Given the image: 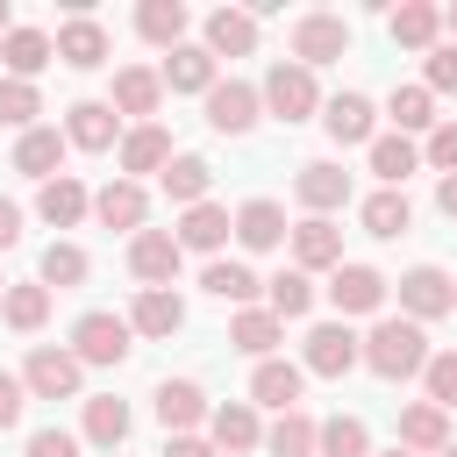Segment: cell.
<instances>
[{
  "instance_id": "31",
  "label": "cell",
  "mask_w": 457,
  "mask_h": 457,
  "mask_svg": "<svg viewBox=\"0 0 457 457\" xmlns=\"http://www.w3.org/2000/svg\"><path fill=\"white\" fill-rule=\"evenodd\" d=\"M164 164H171V136L157 121H136L121 136V171H164Z\"/></svg>"
},
{
  "instance_id": "25",
  "label": "cell",
  "mask_w": 457,
  "mask_h": 457,
  "mask_svg": "<svg viewBox=\"0 0 457 457\" xmlns=\"http://www.w3.org/2000/svg\"><path fill=\"white\" fill-rule=\"evenodd\" d=\"M157 100H164V71H150V64L114 71V114H157Z\"/></svg>"
},
{
  "instance_id": "29",
  "label": "cell",
  "mask_w": 457,
  "mask_h": 457,
  "mask_svg": "<svg viewBox=\"0 0 457 457\" xmlns=\"http://www.w3.org/2000/svg\"><path fill=\"white\" fill-rule=\"evenodd\" d=\"M278 336H286V321H278L271 307H243V314L228 321V343H236V350H250L257 364H264V357L278 350Z\"/></svg>"
},
{
  "instance_id": "28",
  "label": "cell",
  "mask_w": 457,
  "mask_h": 457,
  "mask_svg": "<svg viewBox=\"0 0 457 457\" xmlns=\"http://www.w3.org/2000/svg\"><path fill=\"white\" fill-rule=\"evenodd\" d=\"M86 207H93V193H86V186H79L71 171H57V179H50L43 193H36V214H43L50 228H71V221H79Z\"/></svg>"
},
{
  "instance_id": "1",
  "label": "cell",
  "mask_w": 457,
  "mask_h": 457,
  "mask_svg": "<svg viewBox=\"0 0 457 457\" xmlns=\"http://www.w3.org/2000/svg\"><path fill=\"white\" fill-rule=\"evenodd\" d=\"M428 336H421V321H407V314H393V321H378L371 336H364V364L378 371V378H414V371H428Z\"/></svg>"
},
{
  "instance_id": "12",
  "label": "cell",
  "mask_w": 457,
  "mask_h": 457,
  "mask_svg": "<svg viewBox=\"0 0 457 457\" xmlns=\"http://www.w3.org/2000/svg\"><path fill=\"white\" fill-rule=\"evenodd\" d=\"M93 214H100L107 228H129V236H143V221H150V200H143V186H136V179H107V186L93 193Z\"/></svg>"
},
{
  "instance_id": "19",
  "label": "cell",
  "mask_w": 457,
  "mask_h": 457,
  "mask_svg": "<svg viewBox=\"0 0 457 457\" xmlns=\"http://www.w3.org/2000/svg\"><path fill=\"white\" fill-rule=\"evenodd\" d=\"M400 450H407V457H414V450L443 457V450H450V414H443L436 400H414V407L400 414Z\"/></svg>"
},
{
  "instance_id": "15",
  "label": "cell",
  "mask_w": 457,
  "mask_h": 457,
  "mask_svg": "<svg viewBox=\"0 0 457 457\" xmlns=\"http://www.w3.org/2000/svg\"><path fill=\"white\" fill-rule=\"evenodd\" d=\"M214 407H207V393L193 386V378H164L157 386V421H164V436H193V421H207Z\"/></svg>"
},
{
  "instance_id": "52",
  "label": "cell",
  "mask_w": 457,
  "mask_h": 457,
  "mask_svg": "<svg viewBox=\"0 0 457 457\" xmlns=\"http://www.w3.org/2000/svg\"><path fill=\"white\" fill-rule=\"evenodd\" d=\"M14 243H21V207L0 200V250H14Z\"/></svg>"
},
{
  "instance_id": "7",
  "label": "cell",
  "mask_w": 457,
  "mask_h": 457,
  "mask_svg": "<svg viewBox=\"0 0 457 457\" xmlns=\"http://www.w3.org/2000/svg\"><path fill=\"white\" fill-rule=\"evenodd\" d=\"M350 364H364V343H357L343 321L307 328V357H300V371H314V378H343Z\"/></svg>"
},
{
  "instance_id": "51",
  "label": "cell",
  "mask_w": 457,
  "mask_h": 457,
  "mask_svg": "<svg viewBox=\"0 0 457 457\" xmlns=\"http://www.w3.org/2000/svg\"><path fill=\"white\" fill-rule=\"evenodd\" d=\"M164 457H221V450L200 443V436H164Z\"/></svg>"
},
{
  "instance_id": "24",
  "label": "cell",
  "mask_w": 457,
  "mask_h": 457,
  "mask_svg": "<svg viewBox=\"0 0 457 457\" xmlns=\"http://www.w3.org/2000/svg\"><path fill=\"white\" fill-rule=\"evenodd\" d=\"M164 86L171 93H214V50L207 43H179L164 57Z\"/></svg>"
},
{
  "instance_id": "16",
  "label": "cell",
  "mask_w": 457,
  "mask_h": 457,
  "mask_svg": "<svg viewBox=\"0 0 457 457\" xmlns=\"http://www.w3.org/2000/svg\"><path fill=\"white\" fill-rule=\"evenodd\" d=\"M114 129H121L114 100H79L71 121H64V143H71V150H114Z\"/></svg>"
},
{
  "instance_id": "59",
  "label": "cell",
  "mask_w": 457,
  "mask_h": 457,
  "mask_svg": "<svg viewBox=\"0 0 457 457\" xmlns=\"http://www.w3.org/2000/svg\"><path fill=\"white\" fill-rule=\"evenodd\" d=\"M107 457H114V450H107Z\"/></svg>"
},
{
  "instance_id": "4",
  "label": "cell",
  "mask_w": 457,
  "mask_h": 457,
  "mask_svg": "<svg viewBox=\"0 0 457 457\" xmlns=\"http://www.w3.org/2000/svg\"><path fill=\"white\" fill-rule=\"evenodd\" d=\"M129 336H136V328H129L121 314H79V321H71V357H79V364H121V357H129Z\"/></svg>"
},
{
  "instance_id": "9",
  "label": "cell",
  "mask_w": 457,
  "mask_h": 457,
  "mask_svg": "<svg viewBox=\"0 0 457 457\" xmlns=\"http://www.w3.org/2000/svg\"><path fill=\"white\" fill-rule=\"evenodd\" d=\"M179 236L171 228H143V236H129V271L143 278V286H171L179 278Z\"/></svg>"
},
{
  "instance_id": "39",
  "label": "cell",
  "mask_w": 457,
  "mask_h": 457,
  "mask_svg": "<svg viewBox=\"0 0 457 457\" xmlns=\"http://www.w3.org/2000/svg\"><path fill=\"white\" fill-rule=\"evenodd\" d=\"M371 171L400 193V186H407V171H421V150H414L407 136H371Z\"/></svg>"
},
{
  "instance_id": "41",
  "label": "cell",
  "mask_w": 457,
  "mask_h": 457,
  "mask_svg": "<svg viewBox=\"0 0 457 457\" xmlns=\"http://www.w3.org/2000/svg\"><path fill=\"white\" fill-rule=\"evenodd\" d=\"M386 114H393L400 136H407V129H436V93H428V86H393V93H386Z\"/></svg>"
},
{
  "instance_id": "36",
  "label": "cell",
  "mask_w": 457,
  "mask_h": 457,
  "mask_svg": "<svg viewBox=\"0 0 457 457\" xmlns=\"http://www.w3.org/2000/svg\"><path fill=\"white\" fill-rule=\"evenodd\" d=\"M200 286H207V293H214V300H236V307H250V300H257V286H264V278H257V271H250V264H236V257H214V264H207V271H200Z\"/></svg>"
},
{
  "instance_id": "38",
  "label": "cell",
  "mask_w": 457,
  "mask_h": 457,
  "mask_svg": "<svg viewBox=\"0 0 457 457\" xmlns=\"http://www.w3.org/2000/svg\"><path fill=\"white\" fill-rule=\"evenodd\" d=\"M136 29H143V43L179 50V43H186V7H179V0H143V7H136Z\"/></svg>"
},
{
  "instance_id": "32",
  "label": "cell",
  "mask_w": 457,
  "mask_h": 457,
  "mask_svg": "<svg viewBox=\"0 0 457 457\" xmlns=\"http://www.w3.org/2000/svg\"><path fill=\"white\" fill-rule=\"evenodd\" d=\"M57 164H64V136L57 129H29L21 143H14V171H29V179H57Z\"/></svg>"
},
{
  "instance_id": "33",
  "label": "cell",
  "mask_w": 457,
  "mask_h": 457,
  "mask_svg": "<svg viewBox=\"0 0 457 457\" xmlns=\"http://www.w3.org/2000/svg\"><path fill=\"white\" fill-rule=\"evenodd\" d=\"M357 214H364V236H378V243H393V236H407V228H414V207H407V193H393V186H386V193H371Z\"/></svg>"
},
{
  "instance_id": "47",
  "label": "cell",
  "mask_w": 457,
  "mask_h": 457,
  "mask_svg": "<svg viewBox=\"0 0 457 457\" xmlns=\"http://www.w3.org/2000/svg\"><path fill=\"white\" fill-rule=\"evenodd\" d=\"M421 164H436L443 179L457 171V121H436V129H428V150H421Z\"/></svg>"
},
{
  "instance_id": "46",
  "label": "cell",
  "mask_w": 457,
  "mask_h": 457,
  "mask_svg": "<svg viewBox=\"0 0 457 457\" xmlns=\"http://www.w3.org/2000/svg\"><path fill=\"white\" fill-rule=\"evenodd\" d=\"M421 386H428V400L450 414V407H457V350H436L428 371H421Z\"/></svg>"
},
{
  "instance_id": "22",
  "label": "cell",
  "mask_w": 457,
  "mask_h": 457,
  "mask_svg": "<svg viewBox=\"0 0 457 457\" xmlns=\"http://www.w3.org/2000/svg\"><path fill=\"white\" fill-rule=\"evenodd\" d=\"M371 121H378V114H371L364 93H336V100H321V129H328L343 150H350V143H371Z\"/></svg>"
},
{
  "instance_id": "27",
  "label": "cell",
  "mask_w": 457,
  "mask_h": 457,
  "mask_svg": "<svg viewBox=\"0 0 457 457\" xmlns=\"http://www.w3.org/2000/svg\"><path fill=\"white\" fill-rule=\"evenodd\" d=\"M50 57H57V43H50L43 29H14V36L0 43V64H7V79H29V86H36V71H43Z\"/></svg>"
},
{
  "instance_id": "55",
  "label": "cell",
  "mask_w": 457,
  "mask_h": 457,
  "mask_svg": "<svg viewBox=\"0 0 457 457\" xmlns=\"http://www.w3.org/2000/svg\"><path fill=\"white\" fill-rule=\"evenodd\" d=\"M443 29H450V36H457V7H450V14H443Z\"/></svg>"
},
{
  "instance_id": "42",
  "label": "cell",
  "mask_w": 457,
  "mask_h": 457,
  "mask_svg": "<svg viewBox=\"0 0 457 457\" xmlns=\"http://www.w3.org/2000/svg\"><path fill=\"white\" fill-rule=\"evenodd\" d=\"M321 457H371V428L357 414H328L321 421Z\"/></svg>"
},
{
  "instance_id": "6",
  "label": "cell",
  "mask_w": 457,
  "mask_h": 457,
  "mask_svg": "<svg viewBox=\"0 0 457 457\" xmlns=\"http://www.w3.org/2000/svg\"><path fill=\"white\" fill-rule=\"evenodd\" d=\"M257 107H264L257 86L214 79V93H207V129H214V136H250V129H257Z\"/></svg>"
},
{
  "instance_id": "20",
  "label": "cell",
  "mask_w": 457,
  "mask_h": 457,
  "mask_svg": "<svg viewBox=\"0 0 457 457\" xmlns=\"http://www.w3.org/2000/svg\"><path fill=\"white\" fill-rule=\"evenodd\" d=\"M207 50L214 57H250L257 50V14L250 7H214L207 14Z\"/></svg>"
},
{
  "instance_id": "57",
  "label": "cell",
  "mask_w": 457,
  "mask_h": 457,
  "mask_svg": "<svg viewBox=\"0 0 457 457\" xmlns=\"http://www.w3.org/2000/svg\"><path fill=\"white\" fill-rule=\"evenodd\" d=\"M0 300H7V278H0Z\"/></svg>"
},
{
  "instance_id": "50",
  "label": "cell",
  "mask_w": 457,
  "mask_h": 457,
  "mask_svg": "<svg viewBox=\"0 0 457 457\" xmlns=\"http://www.w3.org/2000/svg\"><path fill=\"white\" fill-rule=\"evenodd\" d=\"M21 407H29V386L0 371V428H14V421H21Z\"/></svg>"
},
{
  "instance_id": "34",
  "label": "cell",
  "mask_w": 457,
  "mask_h": 457,
  "mask_svg": "<svg viewBox=\"0 0 457 457\" xmlns=\"http://www.w3.org/2000/svg\"><path fill=\"white\" fill-rule=\"evenodd\" d=\"M264 450H271V457H314V450H321V421H307V414L293 407V414H278V421L264 428Z\"/></svg>"
},
{
  "instance_id": "35",
  "label": "cell",
  "mask_w": 457,
  "mask_h": 457,
  "mask_svg": "<svg viewBox=\"0 0 457 457\" xmlns=\"http://www.w3.org/2000/svg\"><path fill=\"white\" fill-rule=\"evenodd\" d=\"M157 179H164V193H171L179 207H200V200H207V186H214V164H207V157H171Z\"/></svg>"
},
{
  "instance_id": "17",
  "label": "cell",
  "mask_w": 457,
  "mask_h": 457,
  "mask_svg": "<svg viewBox=\"0 0 457 457\" xmlns=\"http://www.w3.org/2000/svg\"><path fill=\"white\" fill-rule=\"evenodd\" d=\"M293 228H286V207L278 200H243L236 207V243L243 250H278Z\"/></svg>"
},
{
  "instance_id": "13",
  "label": "cell",
  "mask_w": 457,
  "mask_h": 457,
  "mask_svg": "<svg viewBox=\"0 0 457 457\" xmlns=\"http://www.w3.org/2000/svg\"><path fill=\"white\" fill-rule=\"evenodd\" d=\"M293 257H300V271H336L343 264V228L328 214H307L293 228Z\"/></svg>"
},
{
  "instance_id": "58",
  "label": "cell",
  "mask_w": 457,
  "mask_h": 457,
  "mask_svg": "<svg viewBox=\"0 0 457 457\" xmlns=\"http://www.w3.org/2000/svg\"><path fill=\"white\" fill-rule=\"evenodd\" d=\"M443 457H457V443H450V450H443Z\"/></svg>"
},
{
  "instance_id": "40",
  "label": "cell",
  "mask_w": 457,
  "mask_h": 457,
  "mask_svg": "<svg viewBox=\"0 0 457 457\" xmlns=\"http://www.w3.org/2000/svg\"><path fill=\"white\" fill-rule=\"evenodd\" d=\"M0 314H7V328H21V336H36L43 321H50V286L36 278V286H7V300H0Z\"/></svg>"
},
{
  "instance_id": "21",
  "label": "cell",
  "mask_w": 457,
  "mask_h": 457,
  "mask_svg": "<svg viewBox=\"0 0 457 457\" xmlns=\"http://www.w3.org/2000/svg\"><path fill=\"white\" fill-rule=\"evenodd\" d=\"M57 57H64L71 71H93V64H107V29H100L93 14H71V21L57 29Z\"/></svg>"
},
{
  "instance_id": "49",
  "label": "cell",
  "mask_w": 457,
  "mask_h": 457,
  "mask_svg": "<svg viewBox=\"0 0 457 457\" xmlns=\"http://www.w3.org/2000/svg\"><path fill=\"white\" fill-rule=\"evenodd\" d=\"M29 457H79V436H64V428H36V436H29Z\"/></svg>"
},
{
  "instance_id": "30",
  "label": "cell",
  "mask_w": 457,
  "mask_h": 457,
  "mask_svg": "<svg viewBox=\"0 0 457 457\" xmlns=\"http://www.w3.org/2000/svg\"><path fill=\"white\" fill-rule=\"evenodd\" d=\"M436 36H443V7H428V0H400V7H393V43L436 50Z\"/></svg>"
},
{
  "instance_id": "26",
  "label": "cell",
  "mask_w": 457,
  "mask_h": 457,
  "mask_svg": "<svg viewBox=\"0 0 457 457\" xmlns=\"http://www.w3.org/2000/svg\"><path fill=\"white\" fill-rule=\"evenodd\" d=\"M207 428H214V450H221V457H228V450H257V443H264V428H257V407H250V400L214 407V414H207Z\"/></svg>"
},
{
  "instance_id": "43",
  "label": "cell",
  "mask_w": 457,
  "mask_h": 457,
  "mask_svg": "<svg viewBox=\"0 0 457 457\" xmlns=\"http://www.w3.org/2000/svg\"><path fill=\"white\" fill-rule=\"evenodd\" d=\"M264 293H271V314L278 321H293V314L314 307V278L307 271H278V278H264Z\"/></svg>"
},
{
  "instance_id": "14",
  "label": "cell",
  "mask_w": 457,
  "mask_h": 457,
  "mask_svg": "<svg viewBox=\"0 0 457 457\" xmlns=\"http://www.w3.org/2000/svg\"><path fill=\"white\" fill-rule=\"evenodd\" d=\"M300 386H307V371L286 364V357H264V364L250 371V400H257V407H278V414L300 407Z\"/></svg>"
},
{
  "instance_id": "3",
  "label": "cell",
  "mask_w": 457,
  "mask_h": 457,
  "mask_svg": "<svg viewBox=\"0 0 457 457\" xmlns=\"http://www.w3.org/2000/svg\"><path fill=\"white\" fill-rule=\"evenodd\" d=\"M336 57H350V21L343 14H300L293 21V64H336Z\"/></svg>"
},
{
  "instance_id": "44",
  "label": "cell",
  "mask_w": 457,
  "mask_h": 457,
  "mask_svg": "<svg viewBox=\"0 0 457 457\" xmlns=\"http://www.w3.org/2000/svg\"><path fill=\"white\" fill-rule=\"evenodd\" d=\"M36 114H43V93H36L29 79H0V121L29 136V129H36Z\"/></svg>"
},
{
  "instance_id": "2",
  "label": "cell",
  "mask_w": 457,
  "mask_h": 457,
  "mask_svg": "<svg viewBox=\"0 0 457 457\" xmlns=\"http://www.w3.org/2000/svg\"><path fill=\"white\" fill-rule=\"evenodd\" d=\"M257 93H264V107H271L286 129H293V121H307V114L321 107V86H314V71H307V64H293V57H278V64L264 71V86H257Z\"/></svg>"
},
{
  "instance_id": "45",
  "label": "cell",
  "mask_w": 457,
  "mask_h": 457,
  "mask_svg": "<svg viewBox=\"0 0 457 457\" xmlns=\"http://www.w3.org/2000/svg\"><path fill=\"white\" fill-rule=\"evenodd\" d=\"M36 271H43V286H57V293H64V286H79L93 264H86V250H79V243H50Z\"/></svg>"
},
{
  "instance_id": "8",
  "label": "cell",
  "mask_w": 457,
  "mask_h": 457,
  "mask_svg": "<svg viewBox=\"0 0 457 457\" xmlns=\"http://www.w3.org/2000/svg\"><path fill=\"white\" fill-rule=\"evenodd\" d=\"M400 307H407V321H436V314L457 307V278L436 271V264H414V271L400 278Z\"/></svg>"
},
{
  "instance_id": "48",
  "label": "cell",
  "mask_w": 457,
  "mask_h": 457,
  "mask_svg": "<svg viewBox=\"0 0 457 457\" xmlns=\"http://www.w3.org/2000/svg\"><path fill=\"white\" fill-rule=\"evenodd\" d=\"M428 93H457V43H436L428 50V79H421Z\"/></svg>"
},
{
  "instance_id": "54",
  "label": "cell",
  "mask_w": 457,
  "mask_h": 457,
  "mask_svg": "<svg viewBox=\"0 0 457 457\" xmlns=\"http://www.w3.org/2000/svg\"><path fill=\"white\" fill-rule=\"evenodd\" d=\"M7 36H14V21H7V0H0V43H7Z\"/></svg>"
},
{
  "instance_id": "53",
  "label": "cell",
  "mask_w": 457,
  "mask_h": 457,
  "mask_svg": "<svg viewBox=\"0 0 457 457\" xmlns=\"http://www.w3.org/2000/svg\"><path fill=\"white\" fill-rule=\"evenodd\" d=\"M436 207H443V214H450V221H457V171H450V179H443V186H436Z\"/></svg>"
},
{
  "instance_id": "5",
  "label": "cell",
  "mask_w": 457,
  "mask_h": 457,
  "mask_svg": "<svg viewBox=\"0 0 457 457\" xmlns=\"http://www.w3.org/2000/svg\"><path fill=\"white\" fill-rule=\"evenodd\" d=\"M79 357L71 350H57V343H43V350H29V364H21V386H29V400H71L79 393Z\"/></svg>"
},
{
  "instance_id": "10",
  "label": "cell",
  "mask_w": 457,
  "mask_h": 457,
  "mask_svg": "<svg viewBox=\"0 0 457 457\" xmlns=\"http://www.w3.org/2000/svg\"><path fill=\"white\" fill-rule=\"evenodd\" d=\"M328 300H336V314H378V307H386V278H378L371 264H336Z\"/></svg>"
},
{
  "instance_id": "56",
  "label": "cell",
  "mask_w": 457,
  "mask_h": 457,
  "mask_svg": "<svg viewBox=\"0 0 457 457\" xmlns=\"http://www.w3.org/2000/svg\"><path fill=\"white\" fill-rule=\"evenodd\" d=\"M386 457H407V450H400V443H393V450H386Z\"/></svg>"
},
{
  "instance_id": "23",
  "label": "cell",
  "mask_w": 457,
  "mask_h": 457,
  "mask_svg": "<svg viewBox=\"0 0 457 457\" xmlns=\"http://www.w3.org/2000/svg\"><path fill=\"white\" fill-rule=\"evenodd\" d=\"M179 250H221L228 236H236V221H228V207H214V200H200V207H186L179 214Z\"/></svg>"
},
{
  "instance_id": "18",
  "label": "cell",
  "mask_w": 457,
  "mask_h": 457,
  "mask_svg": "<svg viewBox=\"0 0 457 457\" xmlns=\"http://www.w3.org/2000/svg\"><path fill=\"white\" fill-rule=\"evenodd\" d=\"M129 328H136V336H179V328H186V300L164 293V286H143L136 307H129Z\"/></svg>"
},
{
  "instance_id": "37",
  "label": "cell",
  "mask_w": 457,
  "mask_h": 457,
  "mask_svg": "<svg viewBox=\"0 0 457 457\" xmlns=\"http://www.w3.org/2000/svg\"><path fill=\"white\" fill-rule=\"evenodd\" d=\"M121 436H129V400H114V393L86 400V443H100V457H107V450H121Z\"/></svg>"
},
{
  "instance_id": "11",
  "label": "cell",
  "mask_w": 457,
  "mask_h": 457,
  "mask_svg": "<svg viewBox=\"0 0 457 457\" xmlns=\"http://www.w3.org/2000/svg\"><path fill=\"white\" fill-rule=\"evenodd\" d=\"M293 193H300V207H307V214H328V207H343V200H350V171H343V164H328V157H314V164H300Z\"/></svg>"
}]
</instances>
